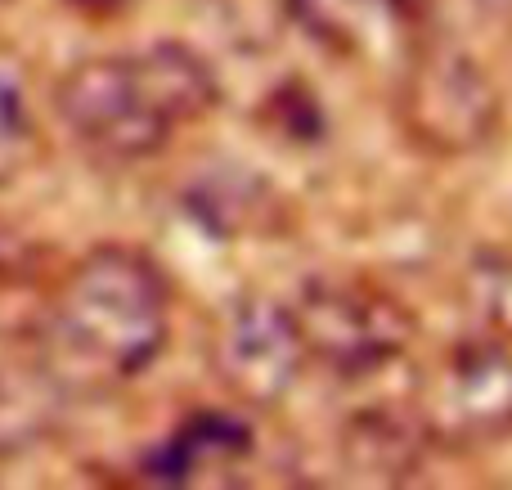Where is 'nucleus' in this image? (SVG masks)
Here are the masks:
<instances>
[{
    "label": "nucleus",
    "mask_w": 512,
    "mask_h": 490,
    "mask_svg": "<svg viewBox=\"0 0 512 490\" xmlns=\"http://www.w3.org/2000/svg\"><path fill=\"white\" fill-rule=\"evenodd\" d=\"M171 333L167 275L144 252L104 243L72 261L36 324L41 374L68 392H113L162 356Z\"/></svg>",
    "instance_id": "obj_1"
},
{
    "label": "nucleus",
    "mask_w": 512,
    "mask_h": 490,
    "mask_svg": "<svg viewBox=\"0 0 512 490\" xmlns=\"http://www.w3.org/2000/svg\"><path fill=\"white\" fill-rule=\"evenodd\" d=\"M216 104V77L198 50L153 41L140 50L99 54L68 68L54 86V117L95 162H144L167 149L180 126Z\"/></svg>",
    "instance_id": "obj_2"
},
{
    "label": "nucleus",
    "mask_w": 512,
    "mask_h": 490,
    "mask_svg": "<svg viewBox=\"0 0 512 490\" xmlns=\"http://www.w3.org/2000/svg\"><path fill=\"white\" fill-rule=\"evenodd\" d=\"M288 311L306 347V365H319L342 383L382 374L405 356L414 338L409 306L364 279L315 275L297 288Z\"/></svg>",
    "instance_id": "obj_3"
},
{
    "label": "nucleus",
    "mask_w": 512,
    "mask_h": 490,
    "mask_svg": "<svg viewBox=\"0 0 512 490\" xmlns=\"http://www.w3.org/2000/svg\"><path fill=\"white\" fill-rule=\"evenodd\" d=\"M400 113L418 144L436 153H468L490 140L499 95L490 77L454 45H414L400 86Z\"/></svg>",
    "instance_id": "obj_4"
},
{
    "label": "nucleus",
    "mask_w": 512,
    "mask_h": 490,
    "mask_svg": "<svg viewBox=\"0 0 512 490\" xmlns=\"http://www.w3.org/2000/svg\"><path fill=\"white\" fill-rule=\"evenodd\" d=\"M432 441H490L512 432V347L490 333H472L450 347L418 392Z\"/></svg>",
    "instance_id": "obj_5"
},
{
    "label": "nucleus",
    "mask_w": 512,
    "mask_h": 490,
    "mask_svg": "<svg viewBox=\"0 0 512 490\" xmlns=\"http://www.w3.org/2000/svg\"><path fill=\"white\" fill-rule=\"evenodd\" d=\"M212 365L221 383L248 405H279L306 369V347L292 311L274 297L248 293L216 324Z\"/></svg>",
    "instance_id": "obj_6"
},
{
    "label": "nucleus",
    "mask_w": 512,
    "mask_h": 490,
    "mask_svg": "<svg viewBox=\"0 0 512 490\" xmlns=\"http://www.w3.org/2000/svg\"><path fill=\"white\" fill-rule=\"evenodd\" d=\"M310 36L337 54L414 50L427 0H292Z\"/></svg>",
    "instance_id": "obj_7"
},
{
    "label": "nucleus",
    "mask_w": 512,
    "mask_h": 490,
    "mask_svg": "<svg viewBox=\"0 0 512 490\" xmlns=\"http://www.w3.org/2000/svg\"><path fill=\"white\" fill-rule=\"evenodd\" d=\"M252 455V428L234 414L203 410L189 414L158 450L144 455V477L162 486H189L207 477H225Z\"/></svg>",
    "instance_id": "obj_8"
},
{
    "label": "nucleus",
    "mask_w": 512,
    "mask_h": 490,
    "mask_svg": "<svg viewBox=\"0 0 512 490\" xmlns=\"http://www.w3.org/2000/svg\"><path fill=\"white\" fill-rule=\"evenodd\" d=\"M342 446H346V459L369 468L373 477H396L418 464V455L432 446V432H427L414 401L409 405H369V410L346 419Z\"/></svg>",
    "instance_id": "obj_9"
},
{
    "label": "nucleus",
    "mask_w": 512,
    "mask_h": 490,
    "mask_svg": "<svg viewBox=\"0 0 512 490\" xmlns=\"http://www.w3.org/2000/svg\"><path fill=\"white\" fill-rule=\"evenodd\" d=\"M36 153V117L27 99V81L9 45L0 41V185L23 176Z\"/></svg>",
    "instance_id": "obj_10"
},
{
    "label": "nucleus",
    "mask_w": 512,
    "mask_h": 490,
    "mask_svg": "<svg viewBox=\"0 0 512 490\" xmlns=\"http://www.w3.org/2000/svg\"><path fill=\"white\" fill-rule=\"evenodd\" d=\"M463 302H468L477 333L512 342V252H477L463 275Z\"/></svg>",
    "instance_id": "obj_11"
},
{
    "label": "nucleus",
    "mask_w": 512,
    "mask_h": 490,
    "mask_svg": "<svg viewBox=\"0 0 512 490\" xmlns=\"http://www.w3.org/2000/svg\"><path fill=\"white\" fill-rule=\"evenodd\" d=\"M63 5L81 9V14H113V9H122L126 0H63Z\"/></svg>",
    "instance_id": "obj_12"
}]
</instances>
